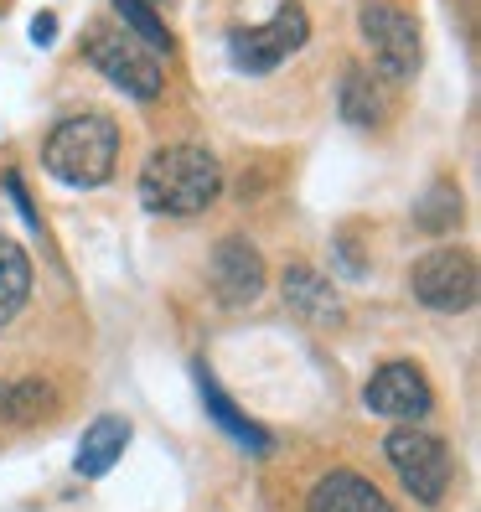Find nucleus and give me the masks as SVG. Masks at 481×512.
Wrapping results in <instances>:
<instances>
[{
    "label": "nucleus",
    "instance_id": "f257e3e1",
    "mask_svg": "<svg viewBox=\"0 0 481 512\" xmlns=\"http://www.w3.org/2000/svg\"><path fill=\"white\" fill-rule=\"evenodd\" d=\"M223 197V166L207 145H161L140 166V202L156 218H197Z\"/></svg>",
    "mask_w": 481,
    "mask_h": 512
},
{
    "label": "nucleus",
    "instance_id": "f03ea898",
    "mask_svg": "<svg viewBox=\"0 0 481 512\" xmlns=\"http://www.w3.org/2000/svg\"><path fill=\"white\" fill-rule=\"evenodd\" d=\"M119 161V130L109 114H68L42 140V166L63 187H104Z\"/></svg>",
    "mask_w": 481,
    "mask_h": 512
},
{
    "label": "nucleus",
    "instance_id": "7ed1b4c3",
    "mask_svg": "<svg viewBox=\"0 0 481 512\" xmlns=\"http://www.w3.org/2000/svg\"><path fill=\"white\" fill-rule=\"evenodd\" d=\"M83 63L99 68L125 99H140V104L161 99L166 73H161V63H156V52L140 47L125 26H94V32L83 37Z\"/></svg>",
    "mask_w": 481,
    "mask_h": 512
},
{
    "label": "nucleus",
    "instance_id": "20e7f679",
    "mask_svg": "<svg viewBox=\"0 0 481 512\" xmlns=\"http://www.w3.org/2000/svg\"><path fill=\"white\" fill-rule=\"evenodd\" d=\"M306 37H311L306 6H300V0H280L275 16L264 26H233L228 32V63L249 78H264V73H275L290 52L306 47Z\"/></svg>",
    "mask_w": 481,
    "mask_h": 512
},
{
    "label": "nucleus",
    "instance_id": "39448f33",
    "mask_svg": "<svg viewBox=\"0 0 481 512\" xmlns=\"http://www.w3.org/2000/svg\"><path fill=\"white\" fill-rule=\"evenodd\" d=\"M383 456H388V466L399 471L404 492H409L419 507H440V502H445L450 476H456V471H450V450H445L440 435L419 430V425H399V430H388Z\"/></svg>",
    "mask_w": 481,
    "mask_h": 512
},
{
    "label": "nucleus",
    "instance_id": "423d86ee",
    "mask_svg": "<svg viewBox=\"0 0 481 512\" xmlns=\"http://www.w3.org/2000/svg\"><path fill=\"white\" fill-rule=\"evenodd\" d=\"M357 26H363V42L373 47L383 78L404 83V78L419 73V57H425V47H419V21H414L409 6H399V0H363V16H357Z\"/></svg>",
    "mask_w": 481,
    "mask_h": 512
},
{
    "label": "nucleus",
    "instance_id": "0eeeda50",
    "mask_svg": "<svg viewBox=\"0 0 481 512\" xmlns=\"http://www.w3.org/2000/svg\"><path fill=\"white\" fill-rule=\"evenodd\" d=\"M409 290L419 306L430 311H471L476 306V254L471 249H430L425 259H414Z\"/></svg>",
    "mask_w": 481,
    "mask_h": 512
},
{
    "label": "nucleus",
    "instance_id": "6e6552de",
    "mask_svg": "<svg viewBox=\"0 0 481 512\" xmlns=\"http://www.w3.org/2000/svg\"><path fill=\"white\" fill-rule=\"evenodd\" d=\"M363 404L368 414L378 419H394V425H419L430 409H435V394H430V378L419 373L414 363H383L368 388H363Z\"/></svg>",
    "mask_w": 481,
    "mask_h": 512
},
{
    "label": "nucleus",
    "instance_id": "1a4fd4ad",
    "mask_svg": "<svg viewBox=\"0 0 481 512\" xmlns=\"http://www.w3.org/2000/svg\"><path fill=\"white\" fill-rule=\"evenodd\" d=\"M264 254L249 244V238H223V244L213 249V290L223 306H249V300L264 295Z\"/></svg>",
    "mask_w": 481,
    "mask_h": 512
},
{
    "label": "nucleus",
    "instance_id": "9d476101",
    "mask_svg": "<svg viewBox=\"0 0 481 512\" xmlns=\"http://www.w3.org/2000/svg\"><path fill=\"white\" fill-rule=\"evenodd\" d=\"M280 295H285V306H290L300 321H311V326L342 321V295H337L332 280H326L321 269H311V264H290L285 275H280Z\"/></svg>",
    "mask_w": 481,
    "mask_h": 512
},
{
    "label": "nucleus",
    "instance_id": "9b49d317",
    "mask_svg": "<svg viewBox=\"0 0 481 512\" xmlns=\"http://www.w3.org/2000/svg\"><path fill=\"white\" fill-rule=\"evenodd\" d=\"M306 512H399V507L363 471H326L306 497Z\"/></svg>",
    "mask_w": 481,
    "mask_h": 512
},
{
    "label": "nucleus",
    "instance_id": "f8f14e48",
    "mask_svg": "<svg viewBox=\"0 0 481 512\" xmlns=\"http://www.w3.org/2000/svg\"><path fill=\"white\" fill-rule=\"evenodd\" d=\"M125 445H130V419H119V414H99L94 425L83 430L78 450H73V471L83 481H99L114 471V461L125 456Z\"/></svg>",
    "mask_w": 481,
    "mask_h": 512
},
{
    "label": "nucleus",
    "instance_id": "ddd939ff",
    "mask_svg": "<svg viewBox=\"0 0 481 512\" xmlns=\"http://www.w3.org/2000/svg\"><path fill=\"white\" fill-rule=\"evenodd\" d=\"M197 388H202V409H207V414H213L218 425L228 430V440H233L238 450H249V456H269V445H275V440H269V430H264V425H254V419H249V414L238 409V404L223 394V388H218V378L207 373V368H197Z\"/></svg>",
    "mask_w": 481,
    "mask_h": 512
},
{
    "label": "nucleus",
    "instance_id": "4468645a",
    "mask_svg": "<svg viewBox=\"0 0 481 512\" xmlns=\"http://www.w3.org/2000/svg\"><path fill=\"white\" fill-rule=\"evenodd\" d=\"M337 104H342V119L347 125H383L388 119V94H383V83L373 68H347L342 73V88H337Z\"/></svg>",
    "mask_w": 481,
    "mask_h": 512
},
{
    "label": "nucleus",
    "instance_id": "2eb2a0df",
    "mask_svg": "<svg viewBox=\"0 0 481 512\" xmlns=\"http://www.w3.org/2000/svg\"><path fill=\"white\" fill-rule=\"evenodd\" d=\"M32 300V259L11 233H0V326H11Z\"/></svg>",
    "mask_w": 481,
    "mask_h": 512
},
{
    "label": "nucleus",
    "instance_id": "dca6fc26",
    "mask_svg": "<svg viewBox=\"0 0 481 512\" xmlns=\"http://www.w3.org/2000/svg\"><path fill=\"white\" fill-rule=\"evenodd\" d=\"M42 414H52V388L42 378L0 383V425H37Z\"/></svg>",
    "mask_w": 481,
    "mask_h": 512
},
{
    "label": "nucleus",
    "instance_id": "f3484780",
    "mask_svg": "<svg viewBox=\"0 0 481 512\" xmlns=\"http://www.w3.org/2000/svg\"><path fill=\"white\" fill-rule=\"evenodd\" d=\"M114 6V16L125 21V32L140 42V47H150V52H171L176 42H171V32H166V21L156 16V6L150 0H109Z\"/></svg>",
    "mask_w": 481,
    "mask_h": 512
},
{
    "label": "nucleus",
    "instance_id": "a211bd4d",
    "mask_svg": "<svg viewBox=\"0 0 481 512\" xmlns=\"http://www.w3.org/2000/svg\"><path fill=\"white\" fill-rule=\"evenodd\" d=\"M414 218H419V228H430V233H450V228H456V218H461V197L440 182V187H430L425 202L414 207Z\"/></svg>",
    "mask_w": 481,
    "mask_h": 512
},
{
    "label": "nucleus",
    "instance_id": "6ab92c4d",
    "mask_svg": "<svg viewBox=\"0 0 481 512\" xmlns=\"http://www.w3.org/2000/svg\"><path fill=\"white\" fill-rule=\"evenodd\" d=\"M32 42H37V47H52V42H57V16H52V11L32 16Z\"/></svg>",
    "mask_w": 481,
    "mask_h": 512
}]
</instances>
